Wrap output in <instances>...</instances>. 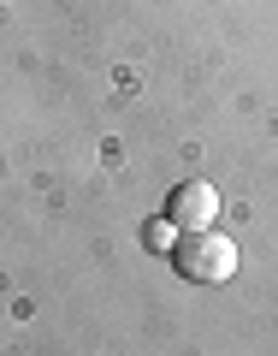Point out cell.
<instances>
[{"mask_svg": "<svg viewBox=\"0 0 278 356\" xmlns=\"http://www.w3.org/2000/svg\"><path fill=\"white\" fill-rule=\"evenodd\" d=\"M172 261H177V273L190 285H225L231 273H237V243L225 238V232H184V238L172 243Z\"/></svg>", "mask_w": 278, "mask_h": 356, "instance_id": "cell-1", "label": "cell"}, {"mask_svg": "<svg viewBox=\"0 0 278 356\" xmlns=\"http://www.w3.org/2000/svg\"><path fill=\"white\" fill-rule=\"evenodd\" d=\"M166 220H172L177 232H207L219 220V191L207 178H184V184L166 196Z\"/></svg>", "mask_w": 278, "mask_h": 356, "instance_id": "cell-2", "label": "cell"}, {"mask_svg": "<svg viewBox=\"0 0 278 356\" xmlns=\"http://www.w3.org/2000/svg\"><path fill=\"white\" fill-rule=\"evenodd\" d=\"M148 243H154V250H172V220H154V232H148Z\"/></svg>", "mask_w": 278, "mask_h": 356, "instance_id": "cell-3", "label": "cell"}]
</instances>
